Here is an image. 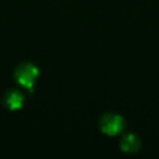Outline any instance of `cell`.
<instances>
[{"mask_svg": "<svg viewBox=\"0 0 159 159\" xmlns=\"http://www.w3.org/2000/svg\"><path fill=\"white\" fill-rule=\"evenodd\" d=\"M25 102L24 94L17 89H10L4 96V106L9 111H17L22 107Z\"/></svg>", "mask_w": 159, "mask_h": 159, "instance_id": "obj_3", "label": "cell"}, {"mask_svg": "<svg viewBox=\"0 0 159 159\" xmlns=\"http://www.w3.org/2000/svg\"><path fill=\"white\" fill-rule=\"evenodd\" d=\"M125 122L122 116L116 113H106L99 119V129L107 135H117L124 129Z\"/></svg>", "mask_w": 159, "mask_h": 159, "instance_id": "obj_2", "label": "cell"}, {"mask_svg": "<svg viewBox=\"0 0 159 159\" xmlns=\"http://www.w3.org/2000/svg\"><path fill=\"white\" fill-rule=\"evenodd\" d=\"M14 76H15L16 82L21 87H24L31 92L34 88V83L39 76V70L35 65H32L30 62H22L16 67Z\"/></svg>", "mask_w": 159, "mask_h": 159, "instance_id": "obj_1", "label": "cell"}, {"mask_svg": "<svg viewBox=\"0 0 159 159\" xmlns=\"http://www.w3.org/2000/svg\"><path fill=\"white\" fill-rule=\"evenodd\" d=\"M119 145H120V149L123 152L132 154V153L138 152V149L140 148V140H139V138L137 135H134V134L130 133V134H125L120 139Z\"/></svg>", "mask_w": 159, "mask_h": 159, "instance_id": "obj_4", "label": "cell"}]
</instances>
